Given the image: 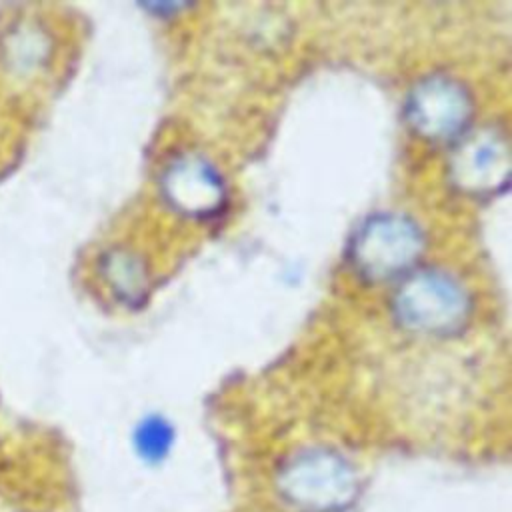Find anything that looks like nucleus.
Wrapping results in <instances>:
<instances>
[{
  "mask_svg": "<svg viewBox=\"0 0 512 512\" xmlns=\"http://www.w3.org/2000/svg\"><path fill=\"white\" fill-rule=\"evenodd\" d=\"M280 490L300 510L338 512L354 500L356 476L340 456L310 450L282 470Z\"/></svg>",
  "mask_w": 512,
  "mask_h": 512,
  "instance_id": "1",
  "label": "nucleus"
},
{
  "mask_svg": "<svg viewBox=\"0 0 512 512\" xmlns=\"http://www.w3.org/2000/svg\"><path fill=\"white\" fill-rule=\"evenodd\" d=\"M394 308L398 318L424 334H450L468 316V298L462 286L436 270H422L398 290Z\"/></svg>",
  "mask_w": 512,
  "mask_h": 512,
  "instance_id": "2",
  "label": "nucleus"
},
{
  "mask_svg": "<svg viewBox=\"0 0 512 512\" xmlns=\"http://www.w3.org/2000/svg\"><path fill=\"white\" fill-rule=\"evenodd\" d=\"M422 246L418 228L396 214L370 218L354 238L352 258L368 278L386 280L404 272Z\"/></svg>",
  "mask_w": 512,
  "mask_h": 512,
  "instance_id": "3",
  "label": "nucleus"
},
{
  "mask_svg": "<svg viewBox=\"0 0 512 512\" xmlns=\"http://www.w3.org/2000/svg\"><path fill=\"white\" fill-rule=\"evenodd\" d=\"M414 128L428 138H450L470 116L466 92L448 78H428L414 88L408 104Z\"/></svg>",
  "mask_w": 512,
  "mask_h": 512,
  "instance_id": "4",
  "label": "nucleus"
},
{
  "mask_svg": "<svg viewBox=\"0 0 512 512\" xmlns=\"http://www.w3.org/2000/svg\"><path fill=\"white\" fill-rule=\"evenodd\" d=\"M164 194L178 210L206 216L216 212L224 200V186L218 172L202 158H180L164 174Z\"/></svg>",
  "mask_w": 512,
  "mask_h": 512,
  "instance_id": "5",
  "label": "nucleus"
},
{
  "mask_svg": "<svg viewBox=\"0 0 512 512\" xmlns=\"http://www.w3.org/2000/svg\"><path fill=\"white\" fill-rule=\"evenodd\" d=\"M454 156V178L470 192L498 188L508 174V146L494 130L474 132L460 142Z\"/></svg>",
  "mask_w": 512,
  "mask_h": 512,
  "instance_id": "6",
  "label": "nucleus"
},
{
  "mask_svg": "<svg viewBox=\"0 0 512 512\" xmlns=\"http://www.w3.org/2000/svg\"><path fill=\"white\" fill-rule=\"evenodd\" d=\"M172 442H174V430L160 416H150L142 420L134 434L136 450L148 462L162 460L170 452Z\"/></svg>",
  "mask_w": 512,
  "mask_h": 512,
  "instance_id": "7",
  "label": "nucleus"
}]
</instances>
